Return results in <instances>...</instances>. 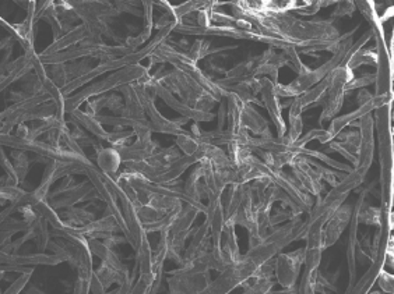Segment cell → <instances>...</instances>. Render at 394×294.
Instances as JSON below:
<instances>
[{
    "mask_svg": "<svg viewBox=\"0 0 394 294\" xmlns=\"http://www.w3.org/2000/svg\"><path fill=\"white\" fill-rule=\"evenodd\" d=\"M150 67H143L140 64H130L126 66L123 68H121L115 75H112L111 77L105 79L102 81H99L98 84H94L86 90H83L82 92H79L76 96H71V98H66L64 102V109H66V113L73 112V110L79 109V106L84 102L88 101L93 96L101 95L103 92H110L115 88H121L123 85L132 84L138 81L140 79L145 77L146 75H149Z\"/></svg>",
    "mask_w": 394,
    "mask_h": 294,
    "instance_id": "cell-1",
    "label": "cell"
},
{
    "mask_svg": "<svg viewBox=\"0 0 394 294\" xmlns=\"http://www.w3.org/2000/svg\"><path fill=\"white\" fill-rule=\"evenodd\" d=\"M329 76H330V83H329L328 94L323 99V105H325L323 112H321V116L319 119L320 126L328 120L334 119L336 115L340 112L345 94H347L345 87L354 79V71L349 70L345 64H341L336 67Z\"/></svg>",
    "mask_w": 394,
    "mask_h": 294,
    "instance_id": "cell-2",
    "label": "cell"
},
{
    "mask_svg": "<svg viewBox=\"0 0 394 294\" xmlns=\"http://www.w3.org/2000/svg\"><path fill=\"white\" fill-rule=\"evenodd\" d=\"M171 275L167 279L171 293H206L211 283L208 271H197L188 265H182Z\"/></svg>",
    "mask_w": 394,
    "mask_h": 294,
    "instance_id": "cell-3",
    "label": "cell"
},
{
    "mask_svg": "<svg viewBox=\"0 0 394 294\" xmlns=\"http://www.w3.org/2000/svg\"><path fill=\"white\" fill-rule=\"evenodd\" d=\"M305 263V247L288 254H278L275 256L274 275L277 282L285 289H298V275Z\"/></svg>",
    "mask_w": 394,
    "mask_h": 294,
    "instance_id": "cell-4",
    "label": "cell"
},
{
    "mask_svg": "<svg viewBox=\"0 0 394 294\" xmlns=\"http://www.w3.org/2000/svg\"><path fill=\"white\" fill-rule=\"evenodd\" d=\"M290 166L293 169V177L298 183L301 190L316 197H319L321 193H325L323 180L320 178L317 170L308 163L306 157L304 155L297 157Z\"/></svg>",
    "mask_w": 394,
    "mask_h": 294,
    "instance_id": "cell-5",
    "label": "cell"
},
{
    "mask_svg": "<svg viewBox=\"0 0 394 294\" xmlns=\"http://www.w3.org/2000/svg\"><path fill=\"white\" fill-rule=\"evenodd\" d=\"M358 129L361 134V144H360V154H358V168H364L369 170L373 157H375V122L372 113L365 115L358 120Z\"/></svg>",
    "mask_w": 394,
    "mask_h": 294,
    "instance_id": "cell-6",
    "label": "cell"
},
{
    "mask_svg": "<svg viewBox=\"0 0 394 294\" xmlns=\"http://www.w3.org/2000/svg\"><path fill=\"white\" fill-rule=\"evenodd\" d=\"M260 92H262V102L263 106H266L269 115L271 116L273 123L275 124L277 129V135L278 138H282L286 134V126L284 122V118L281 115V103H280V98L275 94V84L269 80V79H260Z\"/></svg>",
    "mask_w": 394,
    "mask_h": 294,
    "instance_id": "cell-7",
    "label": "cell"
},
{
    "mask_svg": "<svg viewBox=\"0 0 394 294\" xmlns=\"http://www.w3.org/2000/svg\"><path fill=\"white\" fill-rule=\"evenodd\" d=\"M352 208L354 206L351 205H340L328 219V222L323 228V248L325 250L332 247L340 239L341 233L345 230V228L351 222Z\"/></svg>",
    "mask_w": 394,
    "mask_h": 294,
    "instance_id": "cell-8",
    "label": "cell"
},
{
    "mask_svg": "<svg viewBox=\"0 0 394 294\" xmlns=\"http://www.w3.org/2000/svg\"><path fill=\"white\" fill-rule=\"evenodd\" d=\"M336 138L340 141H330L328 152H337L351 163H354V169L358 168V154H360V144L361 134L356 130L341 131Z\"/></svg>",
    "mask_w": 394,
    "mask_h": 294,
    "instance_id": "cell-9",
    "label": "cell"
},
{
    "mask_svg": "<svg viewBox=\"0 0 394 294\" xmlns=\"http://www.w3.org/2000/svg\"><path fill=\"white\" fill-rule=\"evenodd\" d=\"M115 148V146H114ZM160 146L157 142L151 139H138L132 144V145H123L118 146V151L121 154L122 162L123 163H130V162H138V161H145L150 158L153 154H156Z\"/></svg>",
    "mask_w": 394,
    "mask_h": 294,
    "instance_id": "cell-10",
    "label": "cell"
},
{
    "mask_svg": "<svg viewBox=\"0 0 394 294\" xmlns=\"http://www.w3.org/2000/svg\"><path fill=\"white\" fill-rule=\"evenodd\" d=\"M212 248V241H211V235H210V225L208 220L206 219V222L193 232V240L188 250L184 252V260L190 261L197 256H201L211 251Z\"/></svg>",
    "mask_w": 394,
    "mask_h": 294,
    "instance_id": "cell-11",
    "label": "cell"
},
{
    "mask_svg": "<svg viewBox=\"0 0 394 294\" xmlns=\"http://www.w3.org/2000/svg\"><path fill=\"white\" fill-rule=\"evenodd\" d=\"M241 120H242V127L246 131L247 130L252 131L258 137L271 134L269 130L267 120L264 118H262L250 103L242 102V105H241Z\"/></svg>",
    "mask_w": 394,
    "mask_h": 294,
    "instance_id": "cell-12",
    "label": "cell"
},
{
    "mask_svg": "<svg viewBox=\"0 0 394 294\" xmlns=\"http://www.w3.org/2000/svg\"><path fill=\"white\" fill-rule=\"evenodd\" d=\"M2 258H8L9 265H56L63 263L64 260L60 255L53 254V255H47V254H29V255H19V254H5L2 252Z\"/></svg>",
    "mask_w": 394,
    "mask_h": 294,
    "instance_id": "cell-13",
    "label": "cell"
},
{
    "mask_svg": "<svg viewBox=\"0 0 394 294\" xmlns=\"http://www.w3.org/2000/svg\"><path fill=\"white\" fill-rule=\"evenodd\" d=\"M305 112L302 105H301V99L299 96L294 98L293 99V103H291V110H290V130L288 133H286L282 139L285 144H295L299 137L302 135V130H304V122H302V113Z\"/></svg>",
    "mask_w": 394,
    "mask_h": 294,
    "instance_id": "cell-14",
    "label": "cell"
},
{
    "mask_svg": "<svg viewBox=\"0 0 394 294\" xmlns=\"http://www.w3.org/2000/svg\"><path fill=\"white\" fill-rule=\"evenodd\" d=\"M98 166L101 169V172H103L105 174H108L111 177H115L118 174V169L122 163V158L121 154L116 148H102L101 145H98Z\"/></svg>",
    "mask_w": 394,
    "mask_h": 294,
    "instance_id": "cell-15",
    "label": "cell"
},
{
    "mask_svg": "<svg viewBox=\"0 0 394 294\" xmlns=\"http://www.w3.org/2000/svg\"><path fill=\"white\" fill-rule=\"evenodd\" d=\"M69 115H71L73 120H76L80 126H83L86 130H88L90 133H93L95 137L101 138V139H108L110 133H106L102 127V123L97 119V116L88 115L87 112H82L80 109L73 110V112H70Z\"/></svg>",
    "mask_w": 394,
    "mask_h": 294,
    "instance_id": "cell-16",
    "label": "cell"
},
{
    "mask_svg": "<svg viewBox=\"0 0 394 294\" xmlns=\"http://www.w3.org/2000/svg\"><path fill=\"white\" fill-rule=\"evenodd\" d=\"M274 283V278L252 275L241 283V287L245 290V293H270Z\"/></svg>",
    "mask_w": 394,
    "mask_h": 294,
    "instance_id": "cell-17",
    "label": "cell"
},
{
    "mask_svg": "<svg viewBox=\"0 0 394 294\" xmlns=\"http://www.w3.org/2000/svg\"><path fill=\"white\" fill-rule=\"evenodd\" d=\"M175 142H176L177 148H181L185 155H196L200 150V145H201V141L199 138H196L192 133H188V131H185L181 135H177Z\"/></svg>",
    "mask_w": 394,
    "mask_h": 294,
    "instance_id": "cell-18",
    "label": "cell"
},
{
    "mask_svg": "<svg viewBox=\"0 0 394 294\" xmlns=\"http://www.w3.org/2000/svg\"><path fill=\"white\" fill-rule=\"evenodd\" d=\"M95 276L99 279L105 290H108L114 283H119V273L106 263H101V267L94 272Z\"/></svg>",
    "mask_w": 394,
    "mask_h": 294,
    "instance_id": "cell-19",
    "label": "cell"
},
{
    "mask_svg": "<svg viewBox=\"0 0 394 294\" xmlns=\"http://www.w3.org/2000/svg\"><path fill=\"white\" fill-rule=\"evenodd\" d=\"M321 252L323 250L321 248H306L305 247V265H306V271H313L317 269L320 267V261H321Z\"/></svg>",
    "mask_w": 394,
    "mask_h": 294,
    "instance_id": "cell-20",
    "label": "cell"
},
{
    "mask_svg": "<svg viewBox=\"0 0 394 294\" xmlns=\"http://www.w3.org/2000/svg\"><path fill=\"white\" fill-rule=\"evenodd\" d=\"M208 53H211V51H210V42H207V41H204V40H197V41L193 42L192 48L188 51L186 55L196 63L197 60L203 59V57H204L206 55H208Z\"/></svg>",
    "mask_w": 394,
    "mask_h": 294,
    "instance_id": "cell-21",
    "label": "cell"
},
{
    "mask_svg": "<svg viewBox=\"0 0 394 294\" xmlns=\"http://www.w3.org/2000/svg\"><path fill=\"white\" fill-rule=\"evenodd\" d=\"M12 157L14 158V168L17 170V174H19V178H20V183L24 181L25 176H27V169H28V158L25 155V152L23 151H13Z\"/></svg>",
    "mask_w": 394,
    "mask_h": 294,
    "instance_id": "cell-22",
    "label": "cell"
},
{
    "mask_svg": "<svg viewBox=\"0 0 394 294\" xmlns=\"http://www.w3.org/2000/svg\"><path fill=\"white\" fill-rule=\"evenodd\" d=\"M376 81V72H368V75L361 76L360 79H352L347 87H345V92H349L352 90H358V88H364L367 85H371Z\"/></svg>",
    "mask_w": 394,
    "mask_h": 294,
    "instance_id": "cell-23",
    "label": "cell"
},
{
    "mask_svg": "<svg viewBox=\"0 0 394 294\" xmlns=\"http://www.w3.org/2000/svg\"><path fill=\"white\" fill-rule=\"evenodd\" d=\"M31 275H32V269H29L27 272H23V275L6 290V293H19V291H21L27 286Z\"/></svg>",
    "mask_w": 394,
    "mask_h": 294,
    "instance_id": "cell-24",
    "label": "cell"
},
{
    "mask_svg": "<svg viewBox=\"0 0 394 294\" xmlns=\"http://www.w3.org/2000/svg\"><path fill=\"white\" fill-rule=\"evenodd\" d=\"M355 3L354 2H338L337 3V9L333 14V17H343V16H348L351 17L354 10H355Z\"/></svg>",
    "mask_w": 394,
    "mask_h": 294,
    "instance_id": "cell-25",
    "label": "cell"
},
{
    "mask_svg": "<svg viewBox=\"0 0 394 294\" xmlns=\"http://www.w3.org/2000/svg\"><path fill=\"white\" fill-rule=\"evenodd\" d=\"M378 283L379 286L382 287L383 291H387V293H393V276L384 271H380L378 273Z\"/></svg>",
    "mask_w": 394,
    "mask_h": 294,
    "instance_id": "cell-26",
    "label": "cell"
},
{
    "mask_svg": "<svg viewBox=\"0 0 394 294\" xmlns=\"http://www.w3.org/2000/svg\"><path fill=\"white\" fill-rule=\"evenodd\" d=\"M375 101V95H372L369 91H367V90H362L360 94H358V96H356V102H358V105L360 106H362V105H367V103H371V102H373Z\"/></svg>",
    "mask_w": 394,
    "mask_h": 294,
    "instance_id": "cell-27",
    "label": "cell"
}]
</instances>
